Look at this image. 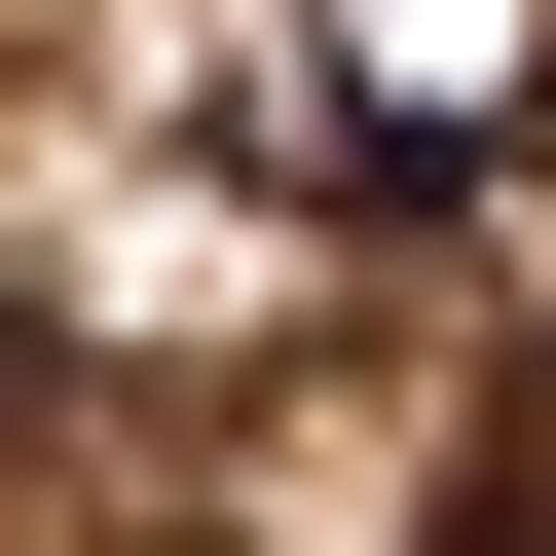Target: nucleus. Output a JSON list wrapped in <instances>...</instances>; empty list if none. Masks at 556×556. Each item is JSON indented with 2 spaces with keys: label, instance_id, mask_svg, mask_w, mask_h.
Here are the masks:
<instances>
[{
  "label": "nucleus",
  "instance_id": "1",
  "mask_svg": "<svg viewBox=\"0 0 556 556\" xmlns=\"http://www.w3.org/2000/svg\"><path fill=\"white\" fill-rule=\"evenodd\" d=\"M260 149L371 186V223L519 186V149H556V0H298V38H260Z\"/></svg>",
  "mask_w": 556,
  "mask_h": 556
},
{
  "label": "nucleus",
  "instance_id": "2",
  "mask_svg": "<svg viewBox=\"0 0 556 556\" xmlns=\"http://www.w3.org/2000/svg\"><path fill=\"white\" fill-rule=\"evenodd\" d=\"M408 556H556V408H519V445H445V519H408Z\"/></svg>",
  "mask_w": 556,
  "mask_h": 556
}]
</instances>
